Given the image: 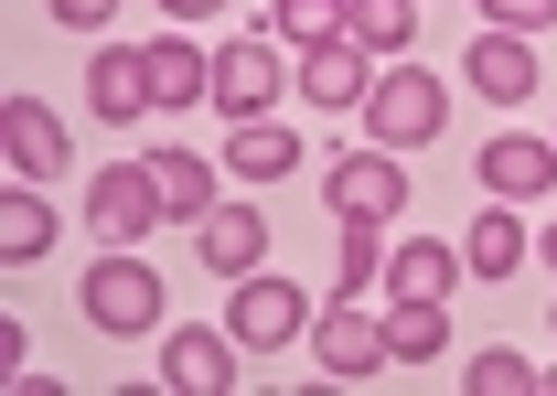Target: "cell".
Wrapping results in <instances>:
<instances>
[{"instance_id":"cell-10","label":"cell","mask_w":557,"mask_h":396,"mask_svg":"<svg viewBox=\"0 0 557 396\" xmlns=\"http://www.w3.org/2000/svg\"><path fill=\"white\" fill-rule=\"evenodd\" d=\"M161 375H172L183 396H225V386H236V332H172Z\"/></svg>"},{"instance_id":"cell-5","label":"cell","mask_w":557,"mask_h":396,"mask_svg":"<svg viewBox=\"0 0 557 396\" xmlns=\"http://www.w3.org/2000/svg\"><path fill=\"white\" fill-rule=\"evenodd\" d=\"M194 258H205L214 279H247V268L269 258V225H258V203H214V214H194Z\"/></svg>"},{"instance_id":"cell-9","label":"cell","mask_w":557,"mask_h":396,"mask_svg":"<svg viewBox=\"0 0 557 396\" xmlns=\"http://www.w3.org/2000/svg\"><path fill=\"white\" fill-rule=\"evenodd\" d=\"M225 332H236V343H289V332H300V289L247 268V279H236V311H225Z\"/></svg>"},{"instance_id":"cell-18","label":"cell","mask_w":557,"mask_h":396,"mask_svg":"<svg viewBox=\"0 0 557 396\" xmlns=\"http://www.w3.org/2000/svg\"><path fill=\"white\" fill-rule=\"evenodd\" d=\"M225 172H247V183H278V172H300V139L278 129V119H236V150H225Z\"/></svg>"},{"instance_id":"cell-12","label":"cell","mask_w":557,"mask_h":396,"mask_svg":"<svg viewBox=\"0 0 557 396\" xmlns=\"http://www.w3.org/2000/svg\"><path fill=\"white\" fill-rule=\"evenodd\" d=\"M0 139H11V172H65V119L44 97H11L0 108Z\"/></svg>"},{"instance_id":"cell-24","label":"cell","mask_w":557,"mask_h":396,"mask_svg":"<svg viewBox=\"0 0 557 396\" xmlns=\"http://www.w3.org/2000/svg\"><path fill=\"white\" fill-rule=\"evenodd\" d=\"M269 22L300 44V54H311V44H344V0H278Z\"/></svg>"},{"instance_id":"cell-4","label":"cell","mask_w":557,"mask_h":396,"mask_svg":"<svg viewBox=\"0 0 557 396\" xmlns=\"http://www.w3.org/2000/svg\"><path fill=\"white\" fill-rule=\"evenodd\" d=\"M161 214V183H150V161H119V172H97V194H86V225L108 236V247H139V225Z\"/></svg>"},{"instance_id":"cell-29","label":"cell","mask_w":557,"mask_h":396,"mask_svg":"<svg viewBox=\"0 0 557 396\" xmlns=\"http://www.w3.org/2000/svg\"><path fill=\"white\" fill-rule=\"evenodd\" d=\"M536 258H547V268H557V225H547V236H536Z\"/></svg>"},{"instance_id":"cell-2","label":"cell","mask_w":557,"mask_h":396,"mask_svg":"<svg viewBox=\"0 0 557 396\" xmlns=\"http://www.w3.org/2000/svg\"><path fill=\"white\" fill-rule=\"evenodd\" d=\"M86 322L119 332V343H129V332H150V322H161V268H139L129 247H108V258L86 268Z\"/></svg>"},{"instance_id":"cell-21","label":"cell","mask_w":557,"mask_h":396,"mask_svg":"<svg viewBox=\"0 0 557 396\" xmlns=\"http://www.w3.org/2000/svg\"><path fill=\"white\" fill-rule=\"evenodd\" d=\"M536 258V247H525V225H515V214H472V279H504V268H525Z\"/></svg>"},{"instance_id":"cell-16","label":"cell","mask_w":557,"mask_h":396,"mask_svg":"<svg viewBox=\"0 0 557 396\" xmlns=\"http://www.w3.org/2000/svg\"><path fill=\"white\" fill-rule=\"evenodd\" d=\"M344 44H364V54H408V44H418V0H344Z\"/></svg>"},{"instance_id":"cell-20","label":"cell","mask_w":557,"mask_h":396,"mask_svg":"<svg viewBox=\"0 0 557 396\" xmlns=\"http://www.w3.org/2000/svg\"><path fill=\"white\" fill-rule=\"evenodd\" d=\"M150 183H161V214H183V225L214 214V161H194V150H161V161H150Z\"/></svg>"},{"instance_id":"cell-19","label":"cell","mask_w":557,"mask_h":396,"mask_svg":"<svg viewBox=\"0 0 557 396\" xmlns=\"http://www.w3.org/2000/svg\"><path fill=\"white\" fill-rule=\"evenodd\" d=\"M386 279H397V300H450V279H461V247L418 236V247H397V258H386Z\"/></svg>"},{"instance_id":"cell-13","label":"cell","mask_w":557,"mask_h":396,"mask_svg":"<svg viewBox=\"0 0 557 396\" xmlns=\"http://www.w3.org/2000/svg\"><path fill=\"white\" fill-rule=\"evenodd\" d=\"M472 97H493V108L536 97V54H525V33H483V44H472Z\"/></svg>"},{"instance_id":"cell-26","label":"cell","mask_w":557,"mask_h":396,"mask_svg":"<svg viewBox=\"0 0 557 396\" xmlns=\"http://www.w3.org/2000/svg\"><path fill=\"white\" fill-rule=\"evenodd\" d=\"M493 11V33H547L557 22V0H483Z\"/></svg>"},{"instance_id":"cell-8","label":"cell","mask_w":557,"mask_h":396,"mask_svg":"<svg viewBox=\"0 0 557 396\" xmlns=\"http://www.w3.org/2000/svg\"><path fill=\"white\" fill-rule=\"evenodd\" d=\"M269 97H278V54L269 44H225V54H214V108H225V119H269Z\"/></svg>"},{"instance_id":"cell-28","label":"cell","mask_w":557,"mask_h":396,"mask_svg":"<svg viewBox=\"0 0 557 396\" xmlns=\"http://www.w3.org/2000/svg\"><path fill=\"white\" fill-rule=\"evenodd\" d=\"M161 11H172V22H205V11H225V0H161Z\"/></svg>"},{"instance_id":"cell-14","label":"cell","mask_w":557,"mask_h":396,"mask_svg":"<svg viewBox=\"0 0 557 396\" xmlns=\"http://www.w3.org/2000/svg\"><path fill=\"white\" fill-rule=\"evenodd\" d=\"M150 54V108H194V97H214V54H194L183 33L172 44H139Z\"/></svg>"},{"instance_id":"cell-25","label":"cell","mask_w":557,"mask_h":396,"mask_svg":"<svg viewBox=\"0 0 557 396\" xmlns=\"http://www.w3.org/2000/svg\"><path fill=\"white\" fill-rule=\"evenodd\" d=\"M472 386L483 396H536V364L525 354H472Z\"/></svg>"},{"instance_id":"cell-27","label":"cell","mask_w":557,"mask_h":396,"mask_svg":"<svg viewBox=\"0 0 557 396\" xmlns=\"http://www.w3.org/2000/svg\"><path fill=\"white\" fill-rule=\"evenodd\" d=\"M108 11H119V0H54V22H75V33H97Z\"/></svg>"},{"instance_id":"cell-23","label":"cell","mask_w":557,"mask_h":396,"mask_svg":"<svg viewBox=\"0 0 557 396\" xmlns=\"http://www.w3.org/2000/svg\"><path fill=\"white\" fill-rule=\"evenodd\" d=\"M375 268H386V225H375V214H344V247H333V289H364V279H375Z\"/></svg>"},{"instance_id":"cell-7","label":"cell","mask_w":557,"mask_h":396,"mask_svg":"<svg viewBox=\"0 0 557 396\" xmlns=\"http://www.w3.org/2000/svg\"><path fill=\"white\" fill-rule=\"evenodd\" d=\"M311 354H322L333 375H375V364H386V322L354 311V300H333V311L311 322Z\"/></svg>"},{"instance_id":"cell-1","label":"cell","mask_w":557,"mask_h":396,"mask_svg":"<svg viewBox=\"0 0 557 396\" xmlns=\"http://www.w3.org/2000/svg\"><path fill=\"white\" fill-rule=\"evenodd\" d=\"M364 129H375V150H418V139H440V129H450V86L418 75V65H397L386 86H364Z\"/></svg>"},{"instance_id":"cell-22","label":"cell","mask_w":557,"mask_h":396,"mask_svg":"<svg viewBox=\"0 0 557 396\" xmlns=\"http://www.w3.org/2000/svg\"><path fill=\"white\" fill-rule=\"evenodd\" d=\"M440 343H450V322H440V300H397V311H386V354H397V364H429Z\"/></svg>"},{"instance_id":"cell-6","label":"cell","mask_w":557,"mask_h":396,"mask_svg":"<svg viewBox=\"0 0 557 396\" xmlns=\"http://www.w3.org/2000/svg\"><path fill=\"white\" fill-rule=\"evenodd\" d=\"M483 194L493 203H525V194H557V139H493L483 150Z\"/></svg>"},{"instance_id":"cell-11","label":"cell","mask_w":557,"mask_h":396,"mask_svg":"<svg viewBox=\"0 0 557 396\" xmlns=\"http://www.w3.org/2000/svg\"><path fill=\"white\" fill-rule=\"evenodd\" d=\"M375 54H364V44H311V54H300V97H311V108H364V86H375Z\"/></svg>"},{"instance_id":"cell-3","label":"cell","mask_w":557,"mask_h":396,"mask_svg":"<svg viewBox=\"0 0 557 396\" xmlns=\"http://www.w3.org/2000/svg\"><path fill=\"white\" fill-rule=\"evenodd\" d=\"M322 194H333V214H375V225H386V214L408 203V172H397V150H375V139H364V150L333 161V183H322Z\"/></svg>"},{"instance_id":"cell-17","label":"cell","mask_w":557,"mask_h":396,"mask_svg":"<svg viewBox=\"0 0 557 396\" xmlns=\"http://www.w3.org/2000/svg\"><path fill=\"white\" fill-rule=\"evenodd\" d=\"M86 97H97V119H119V129H129L139 108H150V54H97Z\"/></svg>"},{"instance_id":"cell-15","label":"cell","mask_w":557,"mask_h":396,"mask_svg":"<svg viewBox=\"0 0 557 396\" xmlns=\"http://www.w3.org/2000/svg\"><path fill=\"white\" fill-rule=\"evenodd\" d=\"M44 247H54V203L33 194V183H11V194H0V258H11V268H33Z\"/></svg>"}]
</instances>
